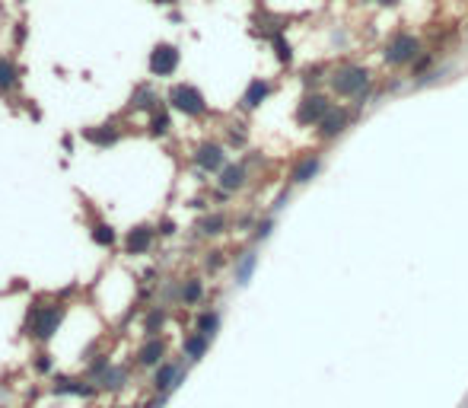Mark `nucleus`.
Here are the masks:
<instances>
[{
    "instance_id": "f257e3e1",
    "label": "nucleus",
    "mask_w": 468,
    "mask_h": 408,
    "mask_svg": "<svg viewBox=\"0 0 468 408\" xmlns=\"http://www.w3.org/2000/svg\"><path fill=\"white\" fill-rule=\"evenodd\" d=\"M64 322V306L61 303H45V306H32V313L26 319V332H32L36 338L48 342L57 332V325Z\"/></svg>"
},
{
    "instance_id": "f03ea898",
    "label": "nucleus",
    "mask_w": 468,
    "mask_h": 408,
    "mask_svg": "<svg viewBox=\"0 0 468 408\" xmlns=\"http://www.w3.org/2000/svg\"><path fill=\"white\" fill-rule=\"evenodd\" d=\"M169 105H172L175 112H182V115H188V118H198V115H204L207 112V102H204V93L198 90L194 84H175L172 90H169Z\"/></svg>"
},
{
    "instance_id": "7ed1b4c3",
    "label": "nucleus",
    "mask_w": 468,
    "mask_h": 408,
    "mask_svg": "<svg viewBox=\"0 0 468 408\" xmlns=\"http://www.w3.org/2000/svg\"><path fill=\"white\" fill-rule=\"evenodd\" d=\"M367 84H369L367 67H357V64L338 67V71L331 74V90H335L338 96H360V99H363Z\"/></svg>"
},
{
    "instance_id": "20e7f679",
    "label": "nucleus",
    "mask_w": 468,
    "mask_h": 408,
    "mask_svg": "<svg viewBox=\"0 0 468 408\" xmlns=\"http://www.w3.org/2000/svg\"><path fill=\"white\" fill-rule=\"evenodd\" d=\"M421 55V42L414 36H408V32H398V36L389 38L386 51H382V58H386L392 67H402V64H411L414 58Z\"/></svg>"
},
{
    "instance_id": "39448f33",
    "label": "nucleus",
    "mask_w": 468,
    "mask_h": 408,
    "mask_svg": "<svg viewBox=\"0 0 468 408\" xmlns=\"http://www.w3.org/2000/svg\"><path fill=\"white\" fill-rule=\"evenodd\" d=\"M179 61H182L179 45H172V42H159V45L150 51L147 67H150V74L153 77H172L175 71H179Z\"/></svg>"
},
{
    "instance_id": "423d86ee",
    "label": "nucleus",
    "mask_w": 468,
    "mask_h": 408,
    "mask_svg": "<svg viewBox=\"0 0 468 408\" xmlns=\"http://www.w3.org/2000/svg\"><path fill=\"white\" fill-rule=\"evenodd\" d=\"M194 163L204 169V173H223V169L230 166L226 163V150L220 144H213V140H204L194 147Z\"/></svg>"
},
{
    "instance_id": "0eeeda50",
    "label": "nucleus",
    "mask_w": 468,
    "mask_h": 408,
    "mask_svg": "<svg viewBox=\"0 0 468 408\" xmlns=\"http://www.w3.org/2000/svg\"><path fill=\"white\" fill-rule=\"evenodd\" d=\"M331 112V102L325 99V96H319V93H309V96H303V102H300V109H296V121L300 125H322V118Z\"/></svg>"
},
{
    "instance_id": "6e6552de",
    "label": "nucleus",
    "mask_w": 468,
    "mask_h": 408,
    "mask_svg": "<svg viewBox=\"0 0 468 408\" xmlns=\"http://www.w3.org/2000/svg\"><path fill=\"white\" fill-rule=\"evenodd\" d=\"M153 240H156V227L140 223V227L128 230V236H125V252H128V255H147V249L153 246Z\"/></svg>"
},
{
    "instance_id": "1a4fd4ad",
    "label": "nucleus",
    "mask_w": 468,
    "mask_h": 408,
    "mask_svg": "<svg viewBox=\"0 0 468 408\" xmlns=\"http://www.w3.org/2000/svg\"><path fill=\"white\" fill-rule=\"evenodd\" d=\"M163 357H166V342L163 338H147V342L138 348V364L140 367H163Z\"/></svg>"
},
{
    "instance_id": "9d476101",
    "label": "nucleus",
    "mask_w": 468,
    "mask_h": 408,
    "mask_svg": "<svg viewBox=\"0 0 468 408\" xmlns=\"http://www.w3.org/2000/svg\"><path fill=\"white\" fill-rule=\"evenodd\" d=\"M348 112L344 109H331L325 118H322V125H319V138H325V140H331V138H338L341 131L348 128Z\"/></svg>"
},
{
    "instance_id": "9b49d317",
    "label": "nucleus",
    "mask_w": 468,
    "mask_h": 408,
    "mask_svg": "<svg viewBox=\"0 0 468 408\" xmlns=\"http://www.w3.org/2000/svg\"><path fill=\"white\" fill-rule=\"evenodd\" d=\"M246 179H248L246 166H242V163H230V166L220 173V179H217V182H220L223 192H239V188L246 186Z\"/></svg>"
},
{
    "instance_id": "f8f14e48",
    "label": "nucleus",
    "mask_w": 468,
    "mask_h": 408,
    "mask_svg": "<svg viewBox=\"0 0 468 408\" xmlns=\"http://www.w3.org/2000/svg\"><path fill=\"white\" fill-rule=\"evenodd\" d=\"M268 93H271V84H268V80H261V77H258V80H252V84H248V90L242 93V109H248V112L258 109V105L268 99Z\"/></svg>"
},
{
    "instance_id": "ddd939ff",
    "label": "nucleus",
    "mask_w": 468,
    "mask_h": 408,
    "mask_svg": "<svg viewBox=\"0 0 468 408\" xmlns=\"http://www.w3.org/2000/svg\"><path fill=\"white\" fill-rule=\"evenodd\" d=\"M83 134H86V140H90V144L112 147V144L121 138V128H115V125H99V128H86Z\"/></svg>"
},
{
    "instance_id": "4468645a",
    "label": "nucleus",
    "mask_w": 468,
    "mask_h": 408,
    "mask_svg": "<svg viewBox=\"0 0 468 408\" xmlns=\"http://www.w3.org/2000/svg\"><path fill=\"white\" fill-rule=\"evenodd\" d=\"M319 163H322V160L315 157V153H312V157H306V160H300V163H296V169L290 173V182H294V186H306V182L319 173Z\"/></svg>"
},
{
    "instance_id": "2eb2a0df",
    "label": "nucleus",
    "mask_w": 468,
    "mask_h": 408,
    "mask_svg": "<svg viewBox=\"0 0 468 408\" xmlns=\"http://www.w3.org/2000/svg\"><path fill=\"white\" fill-rule=\"evenodd\" d=\"M179 364H163V367H156V377H153V386L156 392H169L175 386V380H179Z\"/></svg>"
},
{
    "instance_id": "dca6fc26",
    "label": "nucleus",
    "mask_w": 468,
    "mask_h": 408,
    "mask_svg": "<svg viewBox=\"0 0 468 408\" xmlns=\"http://www.w3.org/2000/svg\"><path fill=\"white\" fill-rule=\"evenodd\" d=\"M207 344H211V338H207V335H201V332H192V335H188V338H185L182 351H185V357H188V361H201V357H204V351H207Z\"/></svg>"
},
{
    "instance_id": "f3484780",
    "label": "nucleus",
    "mask_w": 468,
    "mask_h": 408,
    "mask_svg": "<svg viewBox=\"0 0 468 408\" xmlns=\"http://www.w3.org/2000/svg\"><path fill=\"white\" fill-rule=\"evenodd\" d=\"M92 242L96 246H102V249H112L115 242H118V233H115V227H109V223H92V230H90Z\"/></svg>"
},
{
    "instance_id": "a211bd4d",
    "label": "nucleus",
    "mask_w": 468,
    "mask_h": 408,
    "mask_svg": "<svg viewBox=\"0 0 468 408\" xmlns=\"http://www.w3.org/2000/svg\"><path fill=\"white\" fill-rule=\"evenodd\" d=\"M16 80H19L16 64H13L10 58L0 55V93H10V90L16 86Z\"/></svg>"
},
{
    "instance_id": "6ab92c4d",
    "label": "nucleus",
    "mask_w": 468,
    "mask_h": 408,
    "mask_svg": "<svg viewBox=\"0 0 468 408\" xmlns=\"http://www.w3.org/2000/svg\"><path fill=\"white\" fill-rule=\"evenodd\" d=\"M153 102H156V93L150 90L147 84H144V86H138V90H134V96H131V109H134V112H144V109H147V112H156V109H153Z\"/></svg>"
},
{
    "instance_id": "aec40b11",
    "label": "nucleus",
    "mask_w": 468,
    "mask_h": 408,
    "mask_svg": "<svg viewBox=\"0 0 468 408\" xmlns=\"http://www.w3.org/2000/svg\"><path fill=\"white\" fill-rule=\"evenodd\" d=\"M220 329V313H213V309H207V313L198 316V322H194V332L207 335V338H213V332Z\"/></svg>"
},
{
    "instance_id": "412c9836",
    "label": "nucleus",
    "mask_w": 468,
    "mask_h": 408,
    "mask_svg": "<svg viewBox=\"0 0 468 408\" xmlns=\"http://www.w3.org/2000/svg\"><path fill=\"white\" fill-rule=\"evenodd\" d=\"M201 297H204V284L198 278H188L182 284V303L185 306H194V303H201Z\"/></svg>"
},
{
    "instance_id": "4be33fe9",
    "label": "nucleus",
    "mask_w": 468,
    "mask_h": 408,
    "mask_svg": "<svg viewBox=\"0 0 468 408\" xmlns=\"http://www.w3.org/2000/svg\"><path fill=\"white\" fill-rule=\"evenodd\" d=\"M198 230H201L204 236H220V233L226 230V217H223V214H211V217H204V220L198 223Z\"/></svg>"
},
{
    "instance_id": "5701e85b",
    "label": "nucleus",
    "mask_w": 468,
    "mask_h": 408,
    "mask_svg": "<svg viewBox=\"0 0 468 408\" xmlns=\"http://www.w3.org/2000/svg\"><path fill=\"white\" fill-rule=\"evenodd\" d=\"M150 134L153 138H163V134H169V128H172V118H169V112H153L150 115Z\"/></svg>"
},
{
    "instance_id": "b1692460",
    "label": "nucleus",
    "mask_w": 468,
    "mask_h": 408,
    "mask_svg": "<svg viewBox=\"0 0 468 408\" xmlns=\"http://www.w3.org/2000/svg\"><path fill=\"white\" fill-rule=\"evenodd\" d=\"M163 322H166V313H163V309H150V313L144 316V332L153 338V335L163 329Z\"/></svg>"
},
{
    "instance_id": "393cba45",
    "label": "nucleus",
    "mask_w": 468,
    "mask_h": 408,
    "mask_svg": "<svg viewBox=\"0 0 468 408\" xmlns=\"http://www.w3.org/2000/svg\"><path fill=\"white\" fill-rule=\"evenodd\" d=\"M99 383L105 386V390H121V386H125V370H121V367H109Z\"/></svg>"
},
{
    "instance_id": "a878e982",
    "label": "nucleus",
    "mask_w": 468,
    "mask_h": 408,
    "mask_svg": "<svg viewBox=\"0 0 468 408\" xmlns=\"http://www.w3.org/2000/svg\"><path fill=\"white\" fill-rule=\"evenodd\" d=\"M252 268H255V252H246V255H242V262H239V268H236V281H239V284H246V281L252 278Z\"/></svg>"
},
{
    "instance_id": "bb28decb",
    "label": "nucleus",
    "mask_w": 468,
    "mask_h": 408,
    "mask_svg": "<svg viewBox=\"0 0 468 408\" xmlns=\"http://www.w3.org/2000/svg\"><path fill=\"white\" fill-rule=\"evenodd\" d=\"M274 48H277V58H281V61H290V58H294V51H290V45L284 42V36H281V32L274 36Z\"/></svg>"
},
{
    "instance_id": "cd10ccee",
    "label": "nucleus",
    "mask_w": 468,
    "mask_h": 408,
    "mask_svg": "<svg viewBox=\"0 0 468 408\" xmlns=\"http://www.w3.org/2000/svg\"><path fill=\"white\" fill-rule=\"evenodd\" d=\"M271 230H274V220H261L258 223V230H255V240H268Z\"/></svg>"
},
{
    "instance_id": "c85d7f7f",
    "label": "nucleus",
    "mask_w": 468,
    "mask_h": 408,
    "mask_svg": "<svg viewBox=\"0 0 468 408\" xmlns=\"http://www.w3.org/2000/svg\"><path fill=\"white\" fill-rule=\"evenodd\" d=\"M36 370L38 373H51V357H48V354H36Z\"/></svg>"
},
{
    "instance_id": "c756f323",
    "label": "nucleus",
    "mask_w": 468,
    "mask_h": 408,
    "mask_svg": "<svg viewBox=\"0 0 468 408\" xmlns=\"http://www.w3.org/2000/svg\"><path fill=\"white\" fill-rule=\"evenodd\" d=\"M223 265V252H207V268L217 271Z\"/></svg>"
},
{
    "instance_id": "7c9ffc66",
    "label": "nucleus",
    "mask_w": 468,
    "mask_h": 408,
    "mask_svg": "<svg viewBox=\"0 0 468 408\" xmlns=\"http://www.w3.org/2000/svg\"><path fill=\"white\" fill-rule=\"evenodd\" d=\"M156 233H159V236H172V233H175V220H163Z\"/></svg>"
},
{
    "instance_id": "2f4dec72",
    "label": "nucleus",
    "mask_w": 468,
    "mask_h": 408,
    "mask_svg": "<svg viewBox=\"0 0 468 408\" xmlns=\"http://www.w3.org/2000/svg\"><path fill=\"white\" fill-rule=\"evenodd\" d=\"M61 144H64V150H74V138H70V134H64V138H61Z\"/></svg>"
},
{
    "instance_id": "473e14b6",
    "label": "nucleus",
    "mask_w": 468,
    "mask_h": 408,
    "mask_svg": "<svg viewBox=\"0 0 468 408\" xmlns=\"http://www.w3.org/2000/svg\"><path fill=\"white\" fill-rule=\"evenodd\" d=\"M376 3H382V7H392V3H398V0H376Z\"/></svg>"
},
{
    "instance_id": "72a5a7b5",
    "label": "nucleus",
    "mask_w": 468,
    "mask_h": 408,
    "mask_svg": "<svg viewBox=\"0 0 468 408\" xmlns=\"http://www.w3.org/2000/svg\"><path fill=\"white\" fill-rule=\"evenodd\" d=\"M153 3H175V0H153Z\"/></svg>"
}]
</instances>
